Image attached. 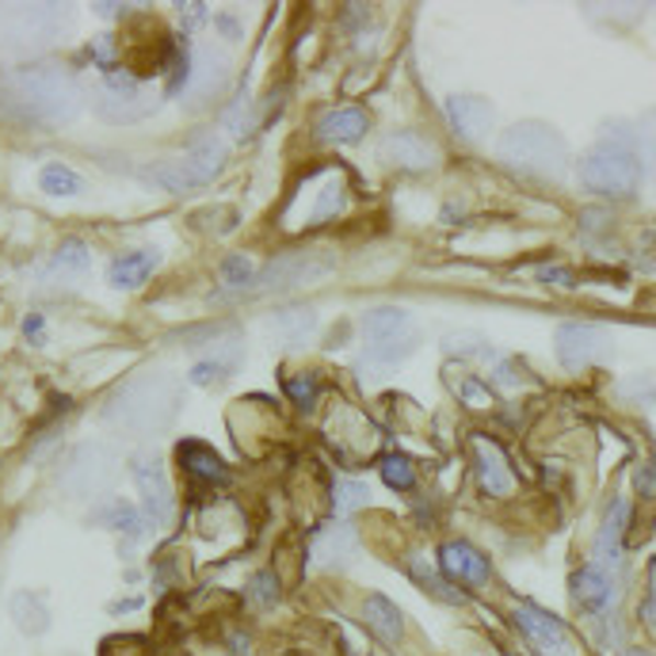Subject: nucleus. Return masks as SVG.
<instances>
[{
    "instance_id": "f257e3e1",
    "label": "nucleus",
    "mask_w": 656,
    "mask_h": 656,
    "mask_svg": "<svg viewBox=\"0 0 656 656\" xmlns=\"http://www.w3.org/2000/svg\"><path fill=\"white\" fill-rule=\"evenodd\" d=\"M0 100H4V108H12L20 118L61 126V123H69V118H77V111H81V103H84V92L66 66L38 61V66L12 69V73L0 81Z\"/></svg>"
},
{
    "instance_id": "f03ea898",
    "label": "nucleus",
    "mask_w": 656,
    "mask_h": 656,
    "mask_svg": "<svg viewBox=\"0 0 656 656\" xmlns=\"http://www.w3.org/2000/svg\"><path fill=\"white\" fill-rule=\"evenodd\" d=\"M576 176L588 191L607 199H630L642 188V157H637L634 126L626 123H607L596 146L576 161Z\"/></svg>"
},
{
    "instance_id": "7ed1b4c3",
    "label": "nucleus",
    "mask_w": 656,
    "mask_h": 656,
    "mask_svg": "<svg viewBox=\"0 0 656 656\" xmlns=\"http://www.w3.org/2000/svg\"><path fill=\"white\" fill-rule=\"evenodd\" d=\"M496 157L511 172L534 176V180H562L569 172V142L539 118L508 126L496 142Z\"/></svg>"
},
{
    "instance_id": "20e7f679",
    "label": "nucleus",
    "mask_w": 656,
    "mask_h": 656,
    "mask_svg": "<svg viewBox=\"0 0 656 656\" xmlns=\"http://www.w3.org/2000/svg\"><path fill=\"white\" fill-rule=\"evenodd\" d=\"M176 405H180V394H176L172 378H165V374H142V378L126 382L111 397L103 420L118 431H131V436H154V431H161L176 416Z\"/></svg>"
},
{
    "instance_id": "39448f33",
    "label": "nucleus",
    "mask_w": 656,
    "mask_h": 656,
    "mask_svg": "<svg viewBox=\"0 0 656 656\" xmlns=\"http://www.w3.org/2000/svg\"><path fill=\"white\" fill-rule=\"evenodd\" d=\"M348 203V180L340 168H317V172L302 176V183L294 188L291 203L283 211L286 229H306V226H325Z\"/></svg>"
},
{
    "instance_id": "423d86ee",
    "label": "nucleus",
    "mask_w": 656,
    "mask_h": 656,
    "mask_svg": "<svg viewBox=\"0 0 656 656\" xmlns=\"http://www.w3.org/2000/svg\"><path fill=\"white\" fill-rule=\"evenodd\" d=\"M69 31V12L58 4L0 8V50H38Z\"/></svg>"
},
{
    "instance_id": "0eeeda50",
    "label": "nucleus",
    "mask_w": 656,
    "mask_h": 656,
    "mask_svg": "<svg viewBox=\"0 0 656 656\" xmlns=\"http://www.w3.org/2000/svg\"><path fill=\"white\" fill-rule=\"evenodd\" d=\"M226 165V142L218 134H203L188 146V154L172 157V161H157L146 172V180L161 183L168 191H188V188H203Z\"/></svg>"
},
{
    "instance_id": "6e6552de",
    "label": "nucleus",
    "mask_w": 656,
    "mask_h": 656,
    "mask_svg": "<svg viewBox=\"0 0 656 656\" xmlns=\"http://www.w3.org/2000/svg\"><path fill=\"white\" fill-rule=\"evenodd\" d=\"M111 477H115V451L103 443H84L69 454L61 470V493L73 500H95L111 489Z\"/></svg>"
},
{
    "instance_id": "1a4fd4ad",
    "label": "nucleus",
    "mask_w": 656,
    "mask_h": 656,
    "mask_svg": "<svg viewBox=\"0 0 656 656\" xmlns=\"http://www.w3.org/2000/svg\"><path fill=\"white\" fill-rule=\"evenodd\" d=\"M92 108H95V115L108 118V123H138V118H146L157 103H154V95L142 92V84L134 81L131 73L108 69L103 84L95 88V95H92Z\"/></svg>"
},
{
    "instance_id": "9d476101",
    "label": "nucleus",
    "mask_w": 656,
    "mask_h": 656,
    "mask_svg": "<svg viewBox=\"0 0 656 656\" xmlns=\"http://www.w3.org/2000/svg\"><path fill=\"white\" fill-rule=\"evenodd\" d=\"M511 622H516V630L539 656H576L569 626L557 614L542 611L534 603H516L511 607Z\"/></svg>"
},
{
    "instance_id": "9b49d317",
    "label": "nucleus",
    "mask_w": 656,
    "mask_h": 656,
    "mask_svg": "<svg viewBox=\"0 0 656 656\" xmlns=\"http://www.w3.org/2000/svg\"><path fill=\"white\" fill-rule=\"evenodd\" d=\"M332 271V256L325 252H286L275 256L268 268L256 275L252 294H275V291H291V286L314 283V279H325Z\"/></svg>"
},
{
    "instance_id": "f8f14e48",
    "label": "nucleus",
    "mask_w": 656,
    "mask_h": 656,
    "mask_svg": "<svg viewBox=\"0 0 656 656\" xmlns=\"http://www.w3.org/2000/svg\"><path fill=\"white\" fill-rule=\"evenodd\" d=\"M134 470V485H138L142 493V511H146L149 527H165L168 519H172V485H168V474L161 466V459L157 454H138V459L131 462Z\"/></svg>"
},
{
    "instance_id": "ddd939ff",
    "label": "nucleus",
    "mask_w": 656,
    "mask_h": 656,
    "mask_svg": "<svg viewBox=\"0 0 656 656\" xmlns=\"http://www.w3.org/2000/svg\"><path fill=\"white\" fill-rule=\"evenodd\" d=\"M607 348H611V336H607V328H599V325L573 321V325L557 328V336H554L557 363H562L565 371H584L588 363L603 359Z\"/></svg>"
},
{
    "instance_id": "4468645a",
    "label": "nucleus",
    "mask_w": 656,
    "mask_h": 656,
    "mask_svg": "<svg viewBox=\"0 0 656 656\" xmlns=\"http://www.w3.org/2000/svg\"><path fill=\"white\" fill-rule=\"evenodd\" d=\"M439 573H443L454 588H485V584L493 580L489 557L462 539L443 542V546H439Z\"/></svg>"
},
{
    "instance_id": "2eb2a0df",
    "label": "nucleus",
    "mask_w": 656,
    "mask_h": 656,
    "mask_svg": "<svg viewBox=\"0 0 656 656\" xmlns=\"http://www.w3.org/2000/svg\"><path fill=\"white\" fill-rule=\"evenodd\" d=\"M470 454H474V470H477V485L485 493L504 500V496L516 493V470H511L504 446L489 436H474L470 439Z\"/></svg>"
},
{
    "instance_id": "dca6fc26",
    "label": "nucleus",
    "mask_w": 656,
    "mask_h": 656,
    "mask_svg": "<svg viewBox=\"0 0 656 656\" xmlns=\"http://www.w3.org/2000/svg\"><path fill=\"white\" fill-rule=\"evenodd\" d=\"M378 154L389 168H405V172H431V168L443 161V154H439L436 142L423 138V134H416V131L386 134V142H382Z\"/></svg>"
},
{
    "instance_id": "f3484780",
    "label": "nucleus",
    "mask_w": 656,
    "mask_h": 656,
    "mask_svg": "<svg viewBox=\"0 0 656 656\" xmlns=\"http://www.w3.org/2000/svg\"><path fill=\"white\" fill-rule=\"evenodd\" d=\"M359 328H363L371 348H416V325L401 306L366 309Z\"/></svg>"
},
{
    "instance_id": "a211bd4d",
    "label": "nucleus",
    "mask_w": 656,
    "mask_h": 656,
    "mask_svg": "<svg viewBox=\"0 0 656 656\" xmlns=\"http://www.w3.org/2000/svg\"><path fill=\"white\" fill-rule=\"evenodd\" d=\"M626 527H630V500L626 496H614L611 508H607L603 523L596 534V565L603 573H622V557H626Z\"/></svg>"
},
{
    "instance_id": "6ab92c4d",
    "label": "nucleus",
    "mask_w": 656,
    "mask_h": 656,
    "mask_svg": "<svg viewBox=\"0 0 656 656\" xmlns=\"http://www.w3.org/2000/svg\"><path fill=\"white\" fill-rule=\"evenodd\" d=\"M569 591H573V603L580 607L584 614H607L619 603V584H614L611 573L599 569V565L576 569L569 580Z\"/></svg>"
},
{
    "instance_id": "aec40b11",
    "label": "nucleus",
    "mask_w": 656,
    "mask_h": 656,
    "mask_svg": "<svg viewBox=\"0 0 656 656\" xmlns=\"http://www.w3.org/2000/svg\"><path fill=\"white\" fill-rule=\"evenodd\" d=\"M226 81H229V58L222 50H214V46H203V50L191 58V81L183 95L191 100V108H199V103L214 100Z\"/></svg>"
},
{
    "instance_id": "412c9836",
    "label": "nucleus",
    "mask_w": 656,
    "mask_h": 656,
    "mask_svg": "<svg viewBox=\"0 0 656 656\" xmlns=\"http://www.w3.org/2000/svg\"><path fill=\"white\" fill-rule=\"evenodd\" d=\"M446 118H451L454 134H462L466 142H482L493 131L496 111L482 95H451L446 100Z\"/></svg>"
},
{
    "instance_id": "4be33fe9",
    "label": "nucleus",
    "mask_w": 656,
    "mask_h": 656,
    "mask_svg": "<svg viewBox=\"0 0 656 656\" xmlns=\"http://www.w3.org/2000/svg\"><path fill=\"white\" fill-rule=\"evenodd\" d=\"M359 619H363V626L371 630V634L378 637L382 645H401V637H405V614H401V607H397L394 599L366 596L363 607H359Z\"/></svg>"
},
{
    "instance_id": "5701e85b",
    "label": "nucleus",
    "mask_w": 656,
    "mask_h": 656,
    "mask_svg": "<svg viewBox=\"0 0 656 656\" xmlns=\"http://www.w3.org/2000/svg\"><path fill=\"white\" fill-rule=\"evenodd\" d=\"M157 268H161V252H157V248H134V252H123L111 260L108 283L115 286V291H138Z\"/></svg>"
},
{
    "instance_id": "b1692460",
    "label": "nucleus",
    "mask_w": 656,
    "mask_h": 656,
    "mask_svg": "<svg viewBox=\"0 0 656 656\" xmlns=\"http://www.w3.org/2000/svg\"><path fill=\"white\" fill-rule=\"evenodd\" d=\"M176 459H180V466L188 470L195 482H203V485H229L226 462H222L206 443H199V439H183V443L176 446Z\"/></svg>"
},
{
    "instance_id": "393cba45",
    "label": "nucleus",
    "mask_w": 656,
    "mask_h": 656,
    "mask_svg": "<svg viewBox=\"0 0 656 656\" xmlns=\"http://www.w3.org/2000/svg\"><path fill=\"white\" fill-rule=\"evenodd\" d=\"M92 523L95 527H108V531L126 534L131 542H138L142 534H146L149 519H146V511L134 508L131 500H123V496H111V500H103L100 508L92 511Z\"/></svg>"
},
{
    "instance_id": "a878e982",
    "label": "nucleus",
    "mask_w": 656,
    "mask_h": 656,
    "mask_svg": "<svg viewBox=\"0 0 656 656\" xmlns=\"http://www.w3.org/2000/svg\"><path fill=\"white\" fill-rule=\"evenodd\" d=\"M355 550H359V534L351 523H328L314 539V557H317V565H325V569L348 565L351 557H355Z\"/></svg>"
},
{
    "instance_id": "bb28decb",
    "label": "nucleus",
    "mask_w": 656,
    "mask_h": 656,
    "mask_svg": "<svg viewBox=\"0 0 656 656\" xmlns=\"http://www.w3.org/2000/svg\"><path fill=\"white\" fill-rule=\"evenodd\" d=\"M268 332L275 336V340L298 348V343H306L309 336L317 332L314 306H283V309H275V314L268 317Z\"/></svg>"
},
{
    "instance_id": "cd10ccee",
    "label": "nucleus",
    "mask_w": 656,
    "mask_h": 656,
    "mask_svg": "<svg viewBox=\"0 0 656 656\" xmlns=\"http://www.w3.org/2000/svg\"><path fill=\"white\" fill-rule=\"evenodd\" d=\"M366 126H371L366 111H359V108H340V111H328L321 123H317V138H321V142H332V146H355V142L366 134Z\"/></svg>"
},
{
    "instance_id": "c85d7f7f",
    "label": "nucleus",
    "mask_w": 656,
    "mask_h": 656,
    "mask_svg": "<svg viewBox=\"0 0 656 656\" xmlns=\"http://www.w3.org/2000/svg\"><path fill=\"white\" fill-rule=\"evenodd\" d=\"M8 614H12V622L20 626V634L27 637H43L46 630H50V607H46V599L38 596V591H15L12 599H8Z\"/></svg>"
},
{
    "instance_id": "c756f323",
    "label": "nucleus",
    "mask_w": 656,
    "mask_h": 656,
    "mask_svg": "<svg viewBox=\"0 0 656 656\" xmlns=\"http://www.w3.org/2000/svg\"><path fill=\"white\" fill-rule=\"evenodd\" d=\"M409 573H412V580L420 584V588H428L431 596L439 599V603H466V596H462V591L454 588V584L446 580L443 573H439V569H431V565L423 562L420 554L409 557Z\"/></svg>"
},
{
    "instance_id": "7c9ffc66",
    "label": "nucleus",
    "mask_w": 656,
    "mask_h": 656,
    "mask_svg": "<svg viewBox=\"0 0 656 656\" xmlns=\"http://www.w3.org/2000/svg\"><path fill=\"white\" fill-rule=\"evenodd\" d=\"M38 188H43L46 195H54V199H73V195H81V191H84V180L69 165L50 161V165L38 168Z\"/></svg>"
},
{
    "instance_id": "2f4dec72",
    "label": "nucleus",
    "mask_w": 656,
    "mask_h": 656,
    "mask_svg": "<svg viewBox=\"0 0 656 656\" xmlns=\"http://www.w3.org/2000/svg\"><path fill=\"white\" fill-rule=\"evenodd\" d=\"M378 474L394 493L416 489V466H412V459H405V454H386V459L378 462Z\"/></svg>"
},
{
    "instance_id": "473e14b6",
    "label": "nucleus",
    "mask_w": 656,
    "mask_h": 656,
    "mask_svg": "<svg viewBox=\"0 0 656 656\" xmlns=\"http://www.w3.org/2000/svg\"><path fill=\"white\" fill-rule=\"evenodd\" d=\"M88 263H92V256H88L84 241H61L50 260V271L54 275H81V271H88Z\"/></svg>"
},
{
    "instance_id": "72a5a7b5",
    "label": "nucleus",
    "mask_w": 656,
    "mask_h": 656,
    "mask_svg": "<svg viewBox=\"0 0 656 656\" xmlns=\"http://www.w3.org/2000/svg\"><path fill=\"white\" fill-rule=\"evenodd\" d=\"M634 138H637V157H642V168L656 180V108L645 111L634 126Z\"/></svg>"
},
{
    "instance_id": "f704fd0d",
    "label": "nucleus",
    "mask_w": 656,
    "mask_h": 656,
    "mask_svg": "<svg viewBox=\"0 0 656 656\" xmlns=\"http://www.w3.org/2000/svg\"><path fill=\"white\" fill-rule=\"evenodd\" d=\"M256 275H260V271L252 268V260H248V256H229V260L222 263V279H226V286H229L226 294L252 291Z\"/></svg>"
},
{
    "instance_id": "c9c22d12",
    "label": "nucleus",
    "mask_w": 656,
    "mask_h": 656,
    "mask_svg": "<svg viewBox=\"0 0 656 656\" xmlns=\"http://www.w3.org/2000/svg\"><path fill=\"white\" fill-rule=\"evenodd\" d=\"M279 576L271 573V569H260L248 580V603L252 607H260V611H271V607L279 603Z\"/></svg>"
},
{
    "instance_id": "e433bc0d",
    "label": "nucleus",
    "mask_w": 656,
    "mask_h": 656,
    "mask_svg": "<svg viewBox=\"0 0 656 656\" xmlns=\"http://www.w3.org/2000/svg\"><path fill=\"white\" fill-rule=\"evenodd\" d=\"M366 500H371V489H366L363 482H336V489H332L336 516H351V511L363 508Z\"/></svg>"
},
{
    "instance_id": "4c0bfd02",
    "label": "nucleus",
    "mask_w": 656,
    "mask_h": 656,
    "mask_svg": "<svg viewBox=\"0 0 656 656\" xmlns=\"http://www.w3.org/2000/svg\"><path fill=\"white\" fill-rule=\"evenodd\" d=\"M222 126H226L234 138H248L256 131V108L248 103V95H241L237 103H229V111L222 115Z\"/></svg>"
},
{
    "instance_id": "58836bf2",
    "label": "nucleus",
    "mask_w": 656,
    "mask_h": 656,
    "mask_svg": "<svg viewBox=\"0 0 656 656\" xmlns=\"http://www.w3.org/2000/svg\"><path fill=\"white\" fill-rule=\"evenodd\" d=\"M619 394L626 397V401H637V405H656V371L630 374V378L619 386Z\"/></svg>"
},
{
    "instance_id": "ea45409f",
    "label": "nucleus",
    "mask_w": 656,
    "mask_h": 656,
    "mask_svg": "<svg viewBox=\"0 0 656 656\" xmlns=\"http://www.w3.org/2000/svg\"><path fill=\"white\" fill-rule=\"evenodd\" d=\"M317 394H321V386H317L314 374H294V378H286V397H291V401L298 405L302 412L314 409Z\"/></svg>"
},
{
    "instance_id": "a19ab883",
    "label": "nucleus",
    "mask_w": 656,
    "mask_h": 656,
    "mask_svg": "<svg viewBox=\"0 0 656 656\" xmlns=\"http://www.w3.org/2000/svg\"><path fill=\"white\" fill-rule=\"evenodd\" d=\"M443 348L451 351V355H485L489 343H485V336H477V332H454L443 340Z\"/></svg>"
},
{
    "instance_id": "79ce46f5",
    "label": "nucleus",
    "mask_w": 656,
    "mask_h": 656,
    "mask_svg": "<svg viewBox=\"0 0 656 656\" xmlns=\"http://www.w3.org/2000/svg\"><path fill=\"white\" fill-rule=\"evenodd\" d=\"M459 394H462V401H466L470 409H493V389L485 386L482 378H466L459 386Z\"/></svg>"
},
{
    "instance_id": "37998d69",
    "label": "nucleus",
    "mask_w": 656,
    "mask_h": 656,
    "mask_svg": "<svg viewBox=\"0 0 656 656\" xmlns=\"http://www.w3.org/2000/svg\"><path fill=\"white\" fill-rule=\"evenodd\" d=\"M226 371H229V363H222V359H206V363H199L195 371H191V382H195V386H211V382L222 378Z\"/></svg>"
},
{
    "instance_id": "c03bdc74",
    "label": "nucleus",
    "mask_w": 656,
    "mask_h": 656,
    "mask_svg": "<svg viewBox=\"0 0 656 656\" xmlns=\"http://www.w3.org/2000/svg\"><path fill=\"white\" fill-rule=\"evenodd\" d=\"M642 622H645V630L656 637V584L649 588V596H645V603H642Z\"/></svg>"
},
{
    "instance_id": "a18cd8bd",
    "label": "nucleus",
    "mask_w": 656,
    "mask_h": 656,
    "mask_svg": "<svg viewBox=\"0 0 656 656\" xmlns=\"http://www.w3.org/2000/svg\"><path fill=\"white\" fill-rule=\"evenodd\" d=\"M637 493H642V496H656V466H642V470H637Z\"/></svg>"
},
{
    "instance_id": "49530a36",
    "label": "nucleus",
    "mask_w": 656,
    "mask_h": 656,
    "mask_svg": "<svg viewBox=\"0 0 656 656\" xmlns=\"http://www.w3.org/2000/svg\"><path fill=\"white\" fill-rule=\"evenodd\" d=\"M539 279H542V283H562V286H569V283H573V275H569V271H565V268H542V271H539Z\"/></svg>"
},
{
    "instance_id": "de8ad7c7",
    "label": "nucleus",
    "mask_w": 656,
    "mask_h": 656,
    "mask_svg": "<svg viewBox=\"0 0 656 656\" xmlns=\"http://www.w3.org/2000/svg\"><path fill=\"white\" fill-rule=\"evenodd\" d=\"M206 20V8L203 4H188L183 8V23H188V27H195V23H203Z\"/></svg>"
},
{
    "instance_id": "09e8293b",
    "label": "nucleus",
    "mask_w": 656,
    "mask_h": 656,
    "mask_svg": "<svg viewBox=\"0 0 656 656\" xmlns=\"http://www.w3.org/2000/svg\"><path fill=\"white\" fill-rule=\"evenodd\" d=\"M38 328H43V317H38V314H31L27 321H23V332H27V336H38Z\"/></svg>"
},
{
    "instance_id": "8fccbe9b",
    "label": "nucleus",
    "mask_w": 656,
    "mask_h": 656,
    "mask_svg": "<svg viewBox=\"0 0 656 656\" xmlns=\"http://www.w3.org/2000/svg\"><path fill=\"white\" fill-rule=\"evenodd\" d=\"M134 607H142V599H126V603H111V611H134Z\"/></svg>"
},
{
    "instance_id": "3c124183",
    "label": "nucleus",
    "mask_w": 656,
    "mask_h": 656,
    "mask_svg": "<svg viewBox=\"0 0 656 656\" xmlns=\"http://www.w3.org/2000/svg\"><path fill=\"white\" fill-rule=\"evenodd\" d=\"M619 656H653L649 649H622Z\"/></svg>"
}]
</instances>
